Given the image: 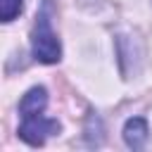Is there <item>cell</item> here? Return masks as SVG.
<instances>
[{
    "label": "cell",
    "instance_id": "1",
    "mask_svg": "<svg viewBox=\"0 0 152 152\" xmlns=\"http://www.w3.org/2000/svg\"><path fill=\"white\" fill-rule=\"evenodd\" d=\"M31 50L38 62L43 64H55L62 57V48L57 40V33L52 28V0H43L36 24H33V36H31Z\"/></svg>",
    "mask_w": 152,
    "mask_h": 152
},
{
    "label": "cell",
    "instance_id": "2",
    "mask_svg": "<svg viewBox=\"0 0 152 152\" xmlns=\"http://www.w3.org/2000/svg\"><path fill=\"white\" fill-rule=\"evenodd\" d=\"M62 131L57 119L40 114H31V116H21V126H19V138L28 145H43L50 135H57Z\"/></svg>",
    "mask_w": 152,
    "mask_h": 152
},
{
    "label": "cell",
    "instance_id": "3",
    "mask_svg": "<svg viewBox=\"0 0 152 152\" xmlns=\"http://www.w3.org/2000/svg\"><path fill=\"white\" fill-rule=\"evenodd\" d=\"M147 138H150V128H147V121L142 116H133V119H128L124 124V140H126V145L131 150L145 147Z\"/></svg>",
    "mask_w": 152,
    "mask_h": 152
},
{
    "label": "cell",
    "instance_id": "4",
    "mask_svg": "<svg viewBox=\"0 0 152 152\" xmlns=\"http://www.w3.org/2000/svg\"><path fill=\"white\" fill-rule=\"evenodd\" d=\"M48 107V90L43 86H33L31 90H26V95L19 102V114L21 116H31V114H40Z\"/></svg>",
    "mask_w": 152,
    "mask_h": 152
},
{
    "label": "cell",
    "instance_id": "5",
    "mask_svg": "<svg viewBox=\"0 0 152 152\" xmlns=\"http://www.w3.org/2000/svg\"><path fill=\"white\" fill-rule=\"evenodd\" d=\"M21 0H0V19L2 21H12L19 12H21Z\"/></svg>",
    "mask_w": 152,
    "mask_h": 152
}]
</instances>
